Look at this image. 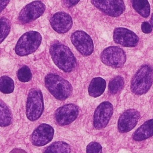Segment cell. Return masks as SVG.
Wrapping results in <instances>:
<instances>
[{"label": "cell", "instance_id": "obj_1", "mask_svg": "<svg viewBox=\"0 0 153 153\" xmlns=\"http://www.w3.org/2000/svg\"><path fill=\"white\" fill-rule=\"evenodd\" d=\"M50 53L55 65L64 72H69L76 67V59L71 50L58 41H54L50 48Z\"/></svg>", "mask_w": 153, "mask_h": 153}, {"label": "cell", "instance_id": "obj_2", "mask_svg": "<svg viewBox=\"0 0 153 153\" xmlns=\"http://www.w3.org/2000/svg\"><path fill=\"white\" fill-rule=\"evenodd\" d=\"M45 85L50 93L57 99L64 100L71 94V84L62 76L49 74L45 77Z\"/></svg>", "mask_w": 153, "mask_h": 153}, {"label": "cell", "instance_id": "obj_3", "mask_svg": "<svg viewBox=\"0 0 153 153\" xmlns=\"http://www.w3.org/2000/svg\"><path fill=\"white\" fill-rule=\"evenodd\" d=\"M153 82V69L148 65H142L136 72L131 82V90L137 95L145 94Z\"/></svg>", "mask_w": 153, "mask_h": 153}, {"label": "cell", "instance_id": "obj_4", "mask_svg": "<svg viewBox=\"0 0 153 153\" xmlns=\"http://www.w3.org/2000/svg\"><path fill=\"white\" fill-rule=\"evenodd\" d=\"M42 41L41 34L36 31H28L23 34L15 47L16 53L25 56L35 52L39 47Z\"/></svg>", "mask_w": 153, "mask_h": 153}, {"label": "cell", "instance_id": "obj_5", "mask_svg": "<svg viewBox=\"0 0 153 153\" xmlns=\"http://www.w3.org/2000/svg\"><path fill=\"white\" fill-rule=\"evenodd\" d=\"M44 111V102L41 90L36 88H31L28 93L26 105V115L27 118L32 121L38 120Z\"/></svg>", "mask_w": 153, "mask_h": 153}, {"label": "cell", "instance_id": "obj_6", "mask_svg": "<svg viewBox=\"0 0 153 153\" xmlns=\"http://www.w3.org/2000/svg\"><path fill=\"white\" fill-rule=\"evenodd\" d=\"M102 62L106 65L112 68H120L126 61L125 52L117 46H111L103 50L100 54Z\"/></svg>", "mask_w": 153, "mask_h": 153}, {"label": "cell", "instance_id": "obj_7", "mask_svg": "<svg viewBox=\"0 0 153 153\" xmlns=\"http://www.w3.org/2000/svg\"><path fill=\"white\" fill-rule=\"evenodd\" d=\"M45 10V6L41 1H33L22 9L19 14L18 20L22 24L29 23L42 16Z\"/></svg>", "mask_w": 153, "mask_h": 153}, {"label": "cell", "instance_id": "obj_8", "mask_svg": "<svg viewBox=\"0 0 153 153\" xmlns=\"http://www.w3.org/2000/svg\"><path fill=\"white\" fill-rule=\"evenodd\" d=\"M72 44L83 56L90 55L94 50L93 42L91 37L85 32L76 30L71 36Z\"/></svg>", "mask_w": 153, "mask_h": 153}, {"label": "cell", "instance_id": "obj_9", "mask_svg": "<svg viewBox=\"0 0 153 153\" xmlns=\"http://www.w3.org/2000/svg\"><path fill=\"white\" fill-rule=\"evenodd\" d=\"M91 3L102 12L112 17L120 16L125 10L123 0H91Z\"/></svg>", "mask_w": 153, "mask_h": 153}, {"label": "cell", "instance_id": "obj_10", "mask_svg": "<svg viewBox=\"0 0 153 153\" xmlns=\"http://www.w3.org/2000/svg\"><path fill=\"white\" fill-rule=\"evenodd\" d=\"M113 114V106L109 102H102L96 109L93 115V126L96 129L105 127Z\"/></svg>", "mask_w": 153, "mask_h": 153}, {"label": "cell", "instance_id": "obj_11", "mask_svg": "<svg viewBox=\"0 0 153 153\" xmlns=\"http://www.w3.org/2000/svg\"><path fill=\"white\" fill-rule=\"evenodd\" d=\"M79 114V108L74 103H68L59 108L55 112L54 118L60 126H66L76 120Z\"/></svg>", "mask_w": 153, "mask_h": 153}, {"label": "cell", "instance_id": "obj_12", "mask_svg": "<svg viewBox=\"0 0 153 153\" xmlns=\"http://www.w3.org/2000/svg\"><path fill=\"white\" fill-rule=\"evenodd\" d=\"M54 128L47 124H41L33 131L31 135L32 143L36 146L45 145L53 139Z\"/></svg>", "mask_w": 153, "mask_h": 153}, {"label": "cell", "instance_id": "obj_13", "mask_svg": "<svg viewBox=\"0 0 153 153\" xmlns=\"http://www.w3.org/2000/svg\"><path fill=\"white\" fill-rule=\"evenodd\" d=\"M113 38L115 43L126 47H135L139 42L137 35L133 31L124 27L115 29Z\"/></svg>", "mask_w": 153, "mask_h": 153}, {"label": "cell", "instance_id": "obj_14", "mask_svg": "<svg viewBox=\"0 0 153 153\" xmlns=\"http://www.w3.org/2000/svg\"><path fill=\"white\" fill-rule=\"evenodd\" d=\"M140 118V113L134 109L125 111L119 117L118 129L121 133L131 130L137 124Z\"/></svg>", "mask_w": 153, "mask_h": 153}, {"label": "cell", "instance_id": "obj_15", "mask_svg": "<svg viewBox=\"0 0 153 153\" xmlns=\"http://www.w3.org/2000/svg\"><path fill=\"white\" fill-rule=\"evenodd\" d=\"M71 16L65 12H57L50 19L52 28L59 33H65L68 32L72 26Z\"/></svg>", "mask_w": 153, "mask_h": 153}, {"label": "cell", "instance_id": "obj_16", "mask_svg": "<svg viewBox=\"0 0 153 153\" xmlns=\"http://www.w3.org/2000/svg\"><path fill=\"white\" fill-rule=\"evenodd\" d=\"M153 136V119L149 120L142 124L133 134L135 141H142Z\"/></svg>", "mask_w": 153, "mask_h": 153}, {"label": "cell", "instance_id": "obj_17", "mask_svg": "<svg viewBox=\"0 0 153 153\" xmlns=\"http://www.w3.org/2000/svg\"><path fill=\"white\" fill-rule=\"evenodd\" d=\"M106 81L101 77H96L91 81L88 91L90 96L93 97L100 96L104 92L106 88Z\"/></svg>", "mask_w": 153, "mask_h": 153}, {"label": "cell", "instance_id": "obj_18", "mask_svg": "<svg viewBox=\"0 0 153 153\" xmlns=\"http://www.w3.org/2000/svg\"><path fill=\"white\" fill-rule=\"evenodd\" d=\"M134 10L142 17L146 18L150 14V5L148 0H131Z\"/></svg>", "mask_w": 153, "mask_h": 153}, {"label": "cell", "instance_id": "obj_19", "mask_svg": "<svg viewBox=\"0 0 153 153\" xmlns=\"http://www.w3.org/2000/svg\"><path fill=\"white\" fill-rule=\"evenodd\" d=\"M71 146L63 141H57L52 143L44 151V153H70Z\"/></svg>", "mask_w": 153, "mask_h": 153}, {"label": "cell", "instance_id": "obj_20", "mask_svg": "<svg viewBox=\"0 0 153 153\" xmlns=\"http://www.w3.org/2000/svg\"><path fill=\"white\" fill-rule=\"evenodd\" d=\"M12 114L7 105L0 100V126L6 127L11 124Z\"/></svg>", "mask_w": 153, "mask_h": 153}, {"label": "cell", "instance_id": "obj_21", "mask_svg": "<svg viewBox=\"0 0 153 153\" xmlns=\"http://www.w3.org/2000/svg\"><path fill=\"white\" fill-rule=\"evenodd\" d=\"M124 85V78L120 75L113 78L109 83V91L112 94H115L119 92Z\"/></svg>", "mask_w": 153, "mask_h": 153}, {"label": "cell", "instance_id": "obj_22", "mask_svg": "<svg viewBox=\"0 0 153 153\" xmlns=\"http://www.w3.org/2000/svg\"><path fill=\"white\" fill-rule=\"evenodd\" d=\"M14 84L9 76H2L0 78V91L4 94H9L13 91Z\"/></svg>", "mask_w": 153, "mask_h": 153}, {"label": "cell", "instance_id": "obj_23", "mask_svg": "<svg viewBox=\"0 0 153 153\" xmlns=\"http://www.w3.org/2000/svg\"><path fill=\"white\" fill-rule=\"evenodd\" d=\"M11 28L10 20L5 17L0 18V44L8 35Z\"/></svg>", "mask_w": 153, "mask_h": 153}, {"label": "cell", "instance_id": "obj_24", "mask_svg": "<svg viewBox=\"0 0 153 153\" xmlns=\"http://www.w3.org/2000/svg\"><path fill=\"white\" fill-rule=\"evenodd\" d=\"M17 78L21 82H28L32 78V73L30 69L27 66L20 68L17 73Z\"/></svg>", "mask_w": 153, "mask_h": 153}, {"label": "cell", "instance_id": "obj_25", "mask_svg": "<svg viewBox=\"0 0 153 153\" xmlns=\"http://www.w3.org/2000/svg\"><path fill=\"white\" fill-rule=\"evenodd\" d=\"M87 153H102V147L100 143L96 142H90L86 148Z\"/></svg>", "mask_w": 153, "mask_h": 153}, {"label": "cell", "instance_id": "obj_26", "mask_svg": "<svg viewBox=\"0 0 153 153\" xmlns=\"http://www.w3.org/2000/svg\"><path fill=\"white\" fill-rule=\"evenodd\" d=\"M80 0H62L63 7L66 8H71L77 4Z\"/></svg>", "mask_w": 153, "mask_h": 153}, {"label": "cell", "instance_id": "obj_27", "mask_svg": "<svg viewBox=\"0 0 153 153\" xmlns=\"http://www.w3.org/2000/svg\"><path fill=\"white\" fill-rule=\"evenodd\" d=\"M141 29L145 33H149L152 32V26L147 22H143L141 25Z\"/></svg>", "mask_w": 153, "mask_h": 153}, {"label": "cell", "instance_id": "obj_28", "mask_svg": "<svg viewBox=\"0 0 153 153\" xmlns=\"http://www.w3.org/2000/svg\"><path fill=\"white\" fill-rule=\"evenodd\" d=\"M10 0H0V13L7 7Z\"/></svg>", "mask_w": 153, "mask_h": 153}, {"label": "cell", "instance_id": "obj_29", "mask_svg": "<svg viewBox=\"0 0 153 153\" xmlns=\"http://www.w3.org/2000/svg\"><path fill=\"white\" fill-rule=\"evenodd\" d=\"M150 22H151V25L153 27V13L151 16V19H150Z\"/></svg>", "mask_w": 153, "mask_h": 153}]
</instances>
